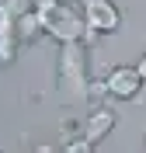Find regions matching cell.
Segmentation results:
<instances>
[{"label":"cell","mask_w":146,"mask_h":153,"mask_svg":"<svg viewBox=\"0 0 146 153\" xmlns=\"http://www.w3.org/2000/svg\"><path fill=\"white\" fill-rule=\"evenodd\" d=\"M56 87L63 94V101H87L90 73H87V49H84V42H66L59 49Z\"/></svg>","instance_id":"obj_1"},{"label":"cell","mask_w":146,"mask_h":153,"mask_svg":"<svg viewBox=\"0 0 146 153\" xmlns=\"http://www.w3.org/2000/svg\"><path fill=\"white\" fill-rule=\"evenodd\" d=\"M39 21H42V31L49 38H56L59 45H66V42H90L94 38L87 21H84V14L73 10L70 4H63V0L49 10H39Z\"/></svg>","instance_id":"obj_2"},{"label":"cell","mask_w":146,"mask_h":153,"mask_svg":"<svg viewBox=\"0 0 146 153\" xmlns=\"http://www.w3.org/2000/svg\"><path fill=\"white\" fill-rule=\"evenodd\" d=\"M80 14L87 21L90 35H111V31H118V25H122V10H118L115 0H84Z\"/></svg>","instance_id":"obj_3"},{"label":"cell","mask_w":146,"mask_h":153,"mask_svg":"<svg viewBox=\"0 0 146 153\" xmlns=\"http://www.w3.org/2000/svg\"><path fill=\"white\" fill-rule=\"evenodd\" d=\"M104 80H108V94L118 97V101H136L139 91H143V76L136 66H115Z\"/></svg>","instance_id":"obj_4"},{"label":"cell","mask_w":146,"mask_h":153,"mask_svg":"<svg viewBox=\"0 0 146 153\" xmlns=\"http://www.w3.org/2000/svg\"><path fill=\"white\" fill-rule=\"evenodd\" d=\"M111 129H115V111H111V108H94V111L87 115V122H84V139H87L90 146H97Z\"/></svg>","instance_id":"obj_5"},{"label":"cell","mask_w":146,"mask_h":153,"mask_svg":"<svg viewBox=\"0 0 146 153\" xmlns=\"http://www.w3.org/2000/svg\"><path fill=\"white\" fill-rule=\"evenodd\" d=\"M18 28H14V18H0V66H7V63H14V56H18Z\"/></svg>","instance_id":"obj_6"},{"label":"cell","mask_w":146,"mask_h":153,"mask_svg":"<svg viewBox=\"0 0 146 153\" xmlns=\"http://www.w3.org/2000/svg\"><path fill=\"white\" fill-rule=\"evenodd\" d=\"M31 10V0H0V18H18Z\"/></svg>","instance_id":"obj_7"},{"label":"cell","mask_w":146,"mask_h":153,"mask_svg":"<svg viewBox=\"0 0 146 153\" xmlns=\"http://www.w3.org/2000/svg\"><path fill=\"white\" fill-rule=\"evenodd\" d=\"M66 150H73V153H87L90 143L84 139V136H77V139H66Z\"/></svg>","instance_id":"obj_8"},{"label":"cell","mask_w":146,"mask_h":153,"mask_svg":"<svg viewBox=\"0 0 146 153\" xmlns=\"http://www.w3.org/2000/svg\"><path fill=\"white\" fill-rule=\"evenodd\" d=\"M136 70H139V76H143V80H146V52H143V59H139V63H136Z\"/></svg>","instance_id":"obj_9"},{"label":"cell","mask_w":146,"mask_h":153,"mask_svg":"<svg viewBox=\"0 0 146 153\" xmlns=\"http://www.w3.org/2000/svg\"><path fill=\"white\" fill-rule=\"evenodd\" d=\"M143 146H146V143H143Z\"/></svg>","instance_id":"obj_10"}]
</instances>
